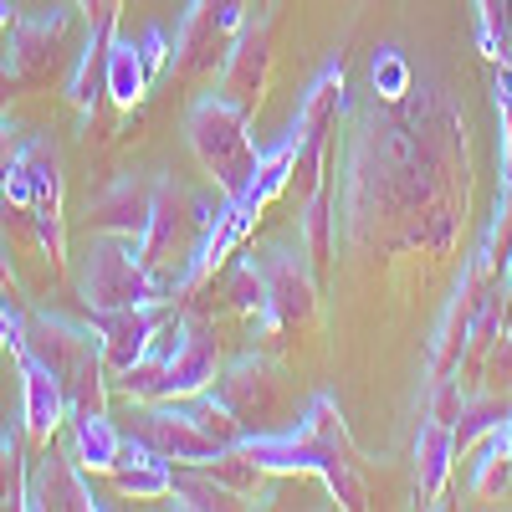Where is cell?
Wrapping results in <instances>:
<instances>
[{
	"mask_svg": "<svg viewBox=\"0 0 512 512\" xmlns=\"http://www.w3.org/2000/svg\"><path fill=\"white\" fill-rule=\"evenodd\" d=\"M72 461L82 466V472H113L118 466V451H123V436L118 425L108 420L103 405H88V410H72Z\"/></svg>",
	"mask_w": 512,
	"mask_h": 512,
	"instance_id": "ffe728a7",
	"label": "cell"
},
{
	"mask_svg": "<svg viewBox=\"0 0 512 512\" xmlns=\"http://www.w3.org/2000/svg\"><path fill=\"white\" fill-rule=\"evenodd\" d=\"M11 354H16V364H21V420H26V436H31V441H52L62 425H67V415H72L62 379L41 364L26 344H16Z\"/></svg>",
	"mask_w": 512,
	"mask_h": 512,
	"instance_id": "7c38bea8",
	"label": "cell"
},
{
	"mask_svg": "<svg viewBox=\"0 0 512 512\" xmlns=\"http://www.w3.org/2000/svg\"><path fill=\"white\" fill-rule=\"evenodd\" d=\"M103 93L118 103V108H139L144 93H149V72H144V52L139 41L128 36H108V57H103Z\"/></svg>",
	"mask_w": 512,
	"mask_h": 512,
	"instance_id": "44dd1931",
	"label": "cell"
},
{
	"mask_svg": "<svg viewBox=\"0 0 512 512\" xmlns=\"http://www.w3.org/2000/svg\"><path fill=\"white\" fill-rule=\"evenodd\" d=\"M477 41L497 67H512V0H477Z\"/></svg>",
	"mask_w": 512,
	"mask_h": 512,
	"instance_id": "484cf974",
	"label": "cell"
},
{
	"mask_svg": "<svg viewBox=\"0 0 512 512\" xmlns=\"http://www.w3.org/2000/svg\"><path fill=\"white\" fill-rule=\"evenodd\" d=\"M16 149H21V144H16V128H11L6 118H0V169H6V164L16 159Z\"/></svg>",
	"mask_w": 512,
	"mask_h": 512,
	"instance_id": "e575fe53",
	"label": "cell"
},
{
	"mask_svg": "<svg viewBox=\"0 0 512 512\" xmlns=\"http://www.w3.org/2000/svg\"><path fill=\"white\" fill-rule=\"evenodd\" d=\"M226 297L236 303V313H246V318L262 323V313H267V277H262V262H256V256H246V262L231 272Z\"/></svg>",
	"mask_w": 512,
	"mask_h": 512,
	"instance_id": "83f0119b",
	"label": "cell"
},
{
	"mask_svg": "<svg viewBox=\"0 0 512 512\" xmlns=\"http://www.w3.org/2000/svg\"><path fill=\"white\" fill-rule=\"evenodd\" d=\"M11 36V72L16 77H36V72H47V62L57 57L62 47V36H67V11H41V16H16V26L6 31Z\"/></svg>",
	"mask_w": 512,
	"mask_h": 512,
	"instance_id": "e0dca14e",
	"label": "cell"
},
{
	"mask_svg": "<svg viewBox=\"0 0 512 512\" xmlns=\"http://www.w3.org/2000/svg\"><path fill=\"white\" fill-rule=\"evenodd\" d=\"M149 200H154V185H139L134 175H123L113 180L108 190H98L88 200V216L103 236H123V241H134L149 221Z\"/></svg>",
	"mask_w": 512,
	"mask_h": 512,
	"instance_id": "2e32d148",
	"label": "cell"
},
{
	"mask_svg": "<svg viewBox=\"0 0 512 512\" xmlns=\"http://www.w3.org/2000/svg\"><path fill=\"white\" fill-rule=\"evenodd\" d=\"M246 26V0H190L175 36V67L185 77H216Z\"/></svg>",
	"mask_w": 512,
	"mask_h": 512,
	"instance_id": "5b68a950",
	"label": "cell"
},
{
	"mask_svg": "<svg viewBox=\"0 0 512 512\" xmlns=\"http://www.w3.org/2000/svg\"><path fill=\"white\" fill-rule=\"evenodd\" d=\"M169 507H185V512H236L246 507L241 492H231L221 477H210V466H190V472H175V487H169Z\"/></svg>",
	"mask_w": 512,
	"mask_h": 512,
	"instance_id": "cb8c5ba5",
	"label": "cell"
},
{
	"mask_svg": "<svg viewBox=\"0 0 512 512\" xmlns=\"http://www.w3.org/2000/svg\"><path fill=\"white\" fill-rule=\"evenodd\" d=\"M512 482V415L497 420L477 441V466H472V497H502Z\"/></svg>",
	"mask_w": 512,
	"mask_h": 512,
	"instance_id": "603a6c76",
	"label": "cell"
},
{
	"mask_svg": "<svg viewBox=\"0 0 512 512\" xmlns=\"http://www.w3.org/2000/svg\"><path fill=\"white\" fill-rule=\"evenodd\" d=\"M231 410H236V420L241 425H262V420H277V410H282V379H277V369L267 364V359H256V354H246V359H236L226 374H216V384H210Z\"/></svg>",
	"mask_w": 512,
	"mask_h": 512,
	"instance_id": "8fae6325",
	"label": "cell"
},
{
	"mask_svg": "<svg viewBox=\"0 0 512 512\" xmlns=\"http://www.w3.org/2000/svg\"><path fill=\"white\" fill-rule=\"evenodd\" d=\"M512 415V405L507 400H466V410L456 415V425H451V436H456V456L461 451H472L497 420H507Z\"/></svg>",
	"mask_w": 512,
	"mask_h": 512,
	"instance_id": "4316f807",
	"label": "cell"
},
{
	"mask_svg": "<svg viewBox=\"0 0 512 512\" xmlns=\"http://www.w3.org/2000/svg\"><path fill=\"white\" fill-rule=\"evenodd\" d=\"M497 113H502V185L512 190V67L497 72Z\"/></svg>",
	"mask_w": 512,
	"mask_h": 512,
	"instance_id": "1f68e13d",
	"label": "cell"
},
{
	"mask_svg": "<svg viewBox=\"0 0 512 512\" xmlns=\"http://www.w3.org/2000/svg\"><path fill=\"white\" fill-rule=\"evenodd\" d=\"M451 461H456V436H451V425L436 420V415H425V425L415 431V492L425 507H436L446 482H451Z\"/></svg>",
	"mask_w": 512,
	"mask_h": 512,
	"instance_id": "ac0fdd59",
	"label": "cell"
},
{
	"mask_svg": "<svg viewBox=\"0 0 512 512\" xmlns=\"http://www.w3.org/2000/svg\"><path fill=\"white\" fill-rule=\"evenodd\" d=\"M410 62H405V52H395V47H384V52H374V62H369V82H374V98H384V103H400L405 93H410Z\"/></svg>",
	"mask_w": 512,
	"mask_h": 512,
	"instance_id": "f1b7e54d",
	"label": "cell"
},
{
	"mask_svg": "<svg viewBox=\"0 0 512 512\" xmlns=\"http://www.w3.org/2000/svg\"><path fill=\"white\" fill-rule=\"evenodd\" d=\"M241 451L262 461L267 477H287V472H313L328 482V492L338 497V507H364L369 492L354 472V446L344 431L333 395H313V405L303 410V420L292 431H272V436H241Z\"/></svg>",
	"mask_w": 512,
	"mask_h": 512,
	"instance_id": "6da1fadb",
	"label": "cell"
},
{
	"mask_svg": "<svg viewBox=\"0 0 512 512\" xmlns=\"http://www.w3.org/2000/svg\"><path fill=\"white\" fill-rule=\"evenodd\" d=\"M128 436L154 446L164 461H185V466H205L221 456V446L195 425L185 400H134V431Z\"/></svg>",
	"mask_w": 512,
	"mask_h": 512,
	"instance_id": "52a82bcc",
	"label": "cell"
},
{
	"mask_svg": "<svg viewBox=\"0 0 512 512\" xmlns=\"http://www.w3.org/2000/svg\"><path fill=\"white\" fill-rule=\"evenodd\" d=\"M16 26V6H11V0H0V36H6Z\"/></svg>",
	"mask_w": 512,
	"mask_h": 512,
	"instance_id": "8d00e7d4",
	"label": "cell"
},
{
	"mask_svg": "<svg viewBox=\"0 0 512 512\" xmlns=\"http://www.w3.org/2000/svg\"><path fill=\"white\" fill-rule=\"evenodd\" d=\"M185 134H190L200 169L221 185V195L241 200L256 175V159H262V149L251 144V113L236 108L226 93H205V98H195V108L185 118Z\"/></svg>",
	"mask_w": 512,
	"mask_h": 512,
	"instance_id": "7a4b0ae2",
	"label": "cell"
},
{
	"mask_svg": "<svg viewBox=\"0 0 512 512\" xmlns=\"http://www.w3.org/2000/svg\"><path fill=\"white\" fill-rule=\"evenodd\" d=\"M256 226V216L241 205V200H221V210L210 216V226L200 231V241H195V251H190V262H185V272L175 277V292L185 297V292H195V287H205L210 277H216L226 262H231V251L246 241V231Z\"/></svg>",
	"mask_w": 512,
	"mask_h": 512,
	"instance_id": "9c48e42d",
	"label": "cell"
},
{
	"mask_svg": "<svg viewBox=\"0 0 512 512\" xmlns=\"http://www.w3.org/2000/svg\"><path fill=\"white\" fill-rule=\"evenodd\" d=\"M88 6V21H113L118 16V0H82Z\"/></svg>",
	"mask_w": 512,
	"mask_h": 512,
	"instance_id": "d590c367",
	"label": "cell"
},
{
	"mask_svg": "<svg viewBox=\"0 0 512 512\" xmlns=\"http://www.w3.org/2000/svg\"><path fill=\"white\" fill-rule=\"evenodd\" d=\"M26 164H31V205H26V221L36 226L41 251L62 262L67 256V221H62V159L47 139H31L21 144Z\"/></svg>",
	"mask_w": 512,
	"mask_h": 512,
	"instance_id": "ba28073f",
	"label": "cell"
},
{
	"mask_svg": "<svg viewBox=\"0 0 512 512\" xmlns=\"http://www.w3.org/2000/svg\"><path fill=\"white\" fill-rule=\"evenodd\" d=\"M164 303H139V308H113V313H93V333H98V349H103V364L108 374H123V369H134L149 344H154V333L164 323Z\"/></svg>",
	"mask_w": 512,
	"mask_h": 512,
	"instance_id": "30bf717a",
	"label": "cell"
},
{
	"mask_svg": "<svg viewBox=\"0 0 512 512\" xmlns=\"http://www.w3.org/2000/svg\"><path fill=\"white\" fill-rule=\"evenodd\" d=\"M256 262H262V277H267L262 328L267 333H297L303 323H313L318 287H313V272H308V251L303 246H272V251L256 256Z\"/></svg>",
	"mask_w": 512,
	"mask_h": 512,
	"instance_id": "8992f818",
	"label": "cell"
},
{
	"mask_svg": "<svg viewBox=\"0 0 512 512\" xmlns=\"http://www.w3.org/2000/svg\"><path fill=\"white\" fill-rule=\"evenodd\" d=\"M108 36H113V21H93L88 31V47H82L72 77H67V98L77 113H93L98 93H103V57H108Z\"/></svg>",
	"mask_w": 512,
	"mask_h": 512,
	"instance_id": "d4e9b609",
	"label": "cell"
},
{
	"mask_svg": "<svg viewBox=\"0 0 512 512\" xmlns=\"http://www.w3.org/2000/svg\"><path fill=\"white\" fill-rule=\"evenodd\" d=\"M292 159H297V134L287 128L272 149H262V159H256V175H251V185H246V195H241V205L251 210V216H262V210L292 185Z\"/></svg>",
	"mask_w": 512,
	"mask_h": 512,
	"instance_id": "7402d4cb",
	"label": "cell"
},
{
	"mask_svg": "<svg viewBox=\"0 0 512 512\" xmlns=\"http://www.w3.org/2000/svg\"><path fill=\"white\" fill-rule=\"evenodd\" d=\"M139 52H144V72H149V82H154V77L169 67V57H175V52H169V36H164L159 26H149V31H144Z\"/></svg>",
	"mask_w": 512,
	"mask_h": 512,
	"instance_id": "d6a6232c",
	"label": "cell"
},
{
	"mask_svg": "<svg viewBox=\"0 0 512 512\" xmlns=\"http://www.w3.org/2000/svg\"><path fill=\"white\" fill-rule=\"evenodd\" d=\"M195 241H200V221H195L190 190H180L175 180H154L149 221H144V231L128 241V246H134V256L159 277V287H164L169 297H175V267L185 272Z\"/></svg>",
	"mask_w": 512,
	"mask_h": 512,
	"instance_id": "3957f363",
	"label": "cell"
},
{
	"mask_svg": "<svg viewBox=\"0 0 512 512\" xmlns=\"http://www.w3.org/2000/svg\"><path fill=\"white\" fill-rule=\"evenodd\" d=\"M267 62H272V26H267V16H262V21H246V26H241L236 47H231L226 67H221L226 98H231L236 108L256 113V103H262V93H267Z\"/></svg>",
	"mask_w": 512,
	"mask_h": 512,
	"instance_id": "4fadbf2b",
	"label": "cell"
},
{
	"mask_svg": "<svg viewBox=\"0 0 512 512\" xmlns=\"http://www.w3.org/2000/svg\"><path fill=\"white\" fill-rule=\"evenodd\" d=\"M159 277L134 256L123 236H103L88 246V267H82V303L88 313H113V308H139V303H164Z\"/></svg>",
	"mask_w": 512,
	"mask_h": 512,
	"instance_id": "277c9868",
	"label": "cell"
},
{
	"mask_svg": "<svg viewBox=\"0 0 512 512\" xmlns=\"http://www.w3.org/2000/svg\"><path fill=\"white\" fill-rule=\"evenodd\" d=\"M21 472H26L21 446L6 436V441H0V507H21V502H26V482H21Z\"/></svg>",
	"mask_w": 512,
	"mask_h": 512,
	"instance_id": "f546056e",
	"label": "cell"
},
{
	"mask_svg": "<svg viewBox=\"0 0 512 512\" xmlns=\"http://www.w3.org/2000/svg\"><path fill=\"white\" fill-rule=\"evenodd\" d=\"M328 195L318 190L313 200H303V241H308V256H313V262H323V256H328Z\"/></svg>",
	"mask_w": 512,
	"mask_h": 512,
	"instance_id": "4dcf8cb0",
	"label": "cell"
},
{
	"mask_svg": "<svg viewBox=\"0 0 512 512\" xmlns=\"http://www.w3.org/2000/svg\"><path fill=\"white\" fill-rule=\"evenodd\" d=\"M221 374V354H216V338L185 328L180 349L164 359V379H159V400H190L200 395L205 384H216Z\"/></svg>",
	"mask_w": 512,
	"mask_h": 512,
	"instance_id": "9a60e30c",
	"label": "cell"
},
{
	"mask_svg": "<svg viewBox=\"0 0 512 512\" xmlns=\"http://www.w3.org/2000/svg\"><path fill=\"white\" fill-rule=\"evenodd\" d=\"M113 487L123 497H169L175 466H169L154 446H144L139 436H123V451H118V466H113Z\"/></svg>",
	"mask_w": 512,
	"mask_h": 512,
	"instance_id": "d6986e66",
	"label": "cell"
},
{
	"mask_svg": "<svg viewBox=\"0 0 512 512\" xmlns=\"http://www.w3.org/2000/svg\"><path fill=\"white\" fill-rule=\"evenodd\" d=\"M21 507H41V512H98L103 497L82 482V466L72 456H41L36 482L26 487Z\"/></svg>",
	"mask_w": 512,
	"mask_h": 512,
	"instance_id": "5bb4252c",
	"label": "cell"
},
{
	"mask_svg": "<svg viewBox=\"0 0 512 512\" xmlns=\"http://www.w3.org/2000/svg\"><path fill=\"white\" fill-rule=\"evenodd\" d=\"M26 338V318L16 308H6V297H0V349H16Z\"/></svg>",
	"mask_w": 512,
	"mask_h": 512,
	"instance_id": "836d02e7",
	"label": "cell"
}]
</instances>
